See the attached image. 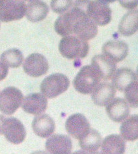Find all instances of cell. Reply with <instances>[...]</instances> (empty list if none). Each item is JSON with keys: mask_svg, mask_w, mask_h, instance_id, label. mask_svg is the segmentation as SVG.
Masks as SVG:
<instances>
[{"mask_svg": "<svg viewBox=\"0 0 138 154\" xmlns=\"http://www.w3.org/2000/svg\"><path fill=\"white\" fill-rule=\"evenodd\" d=\"M55 30L62 37L74 35L86 41L92 39L98 33L97 25L84 10L77 6L57 19Z\"/></svg>", "mask_w": 138, "mask_h": 154, "instance_id": "cell-1", "label": "cell"}, {"mask_svg": "<svg viewBox=\"0 0 138 154\" xmlns=\"http://www.w3.org/2000/svg\"><path fill=\"white\" fill-rule=\"evenodd\" d=\"M100 80V76L95 68L92 65H87L80 70L74 80L73 84L77 91L88 95L93 92Z\"/></svg>", "mask_w": 138, "mask_h": 154, "instance_id": "cell-2", "label": "cell"}, {"mask_svg": "<svg viewBox=\"0 0 138 154\" xmlns=\"http://www.w3.org/2000/svg\"><path fill=\"white\" fill-rule=\"evenodd\" d=\"M59 49L61 54L69 60L84 58L89 51V44L74 35L64 37L60 41Z\"/></svg>", "mask_w": 138, "mask_h": 154, "instance_id": "cell-3", "label": "cell"}, {"mask_svg": "<svg viewBox=\"0 0 138 154\" xmlns=\"http://www.w3.org/2000/svg\"><path fill=\"white\" fill-rule=\"evenodd\" d=\"M70 87V80L65 75L55 73L48 76L40 84V91L44 96L53 99L62 94Z\"/></svg>", "mask_w": 138, "mask_h": 154, "instance_id": "cell-4", "label": "cell"}, {"mask_svg": "<svg viewBox=\"0 0 138 154\" xmlns=\"http://www.w3.org/2000/svg\"><path fill=\"white\" fill-rule=\"evenodd\" d=\"M23 100L20 90L14 87H8L0 93V111L6 115L14 114Z\"/></svg>", "mask_w": 138, "mask_h": 154, "instance_id": "cell-5", "label": "cell"}, {"mask_svg": "<svg viewBox=\"0 0 138 154\" xmlns=\"http://www.w3.org/2000/svg\"><path fill=\"white\" fill-rule=\"evenodd\" d=\"M26 5L22 0H0V20L8 23L18 20L26 14Z\"/></svg>", "mask_w": 138, "mask_h": 154, "instance_id": "cell-6", "label": "cell"}, {"mask_svg": "<svg viewBox=\"0 0 138 154\" xmlns=\"http://www.w3.org/2000/svg\"><path fill=\"white\" fill-rule=\"evenodd\" d=\"M86 11L87 15L96 25L105 26L111 21L112 11L106 2H90Z\"/></svg>", "mask_w": 138, "mask_h": 154, "instance_id": "cell-7", "label": "cell"}, {"mask_svg": "<svg viewBox=\"0 0 138 154\" xmlns=\"http://www.w3.org/2000/svg\"><path fill=\"white\" fill-rule=\"evenodd\" d=\"M3 134L11 143H22L26 136L25 128L20 120L14 117L5 118L3 125Z\"/></svg>", "mask_w": 138, "mask_h": 154, "instance_id": "cell-8", "label": "cell"}, {"mask_svg": "<svg viewBox=\"0 0 138 154\" xmlns=\"http://www.w3.org/2000/svg\"><path fill=\"white\" fill-rule=\"evenodd\" d=\"M65 128L70 135L79 140L86 136L91 129L87 118L82 114L70 116L66 120Z\"/></svg>", "mask_w": 138, "mask_h": 154, "instance_id": "cell-9", "label": "cell"}, {"mask_svg": "<svg viewBox=\"0 0 138 154\" xmlns=\"http://www.w3.org/2000/svg\"><path fill=\"white\" fill-rule=\"evenodd\" d=\"M49 63L42 54L34 53L28 56L23 64L24 72L32 77H39L48 72Z\"/></svg>", "mask_w": 138, "mask_h": 154, "instance_id": "cell-10", "label": "cell"}, {"mask_svg": "<svg viewBox=\"0 0 138 154\" xmlns=\"http://www.w3.org/2000/svg\"><path fill=\"white\" fill-rule=\"evenodd\" d=\"M45 148L50 154H71L72 142L65 134H54L46 140Z\"/></svg>", "mask_w": 138, "mask_h": 154, "instance_id": "cell-11", "label": "cell"}, {"mask_svg": "<svg viewBox=\"0 0 138 154\" xmlns=\"http://www.w3.org/2000/svg\"><path fill=\"white\" fill-rule=\"evenodd\" d=\"M47 106L48 102L45 96L39 93H35L28 95L24 98L22 108L28 114L38 116L45 112Z\"/></svg>", "mask_w": 138, "mask_h": 154, "instance_id": "cell-12", "label": "cell"}, {"mask_svg": "<svg viewBox=\"0 0 138 154\" xmlns=\"http://www.w3.org/2000/svg\"><path fill=\"white\" fill-rule=\"evenodd\" d=\"M128 44L122 41H109L103 45V52L104 56L115 62H119L125 58L128 54Z\"/></svg>", "mask_w": 138, "mask_h": 154, "instance_id": "cell-13", "label": "cell"}, {"mask_svg": "<svg viewBox=\"0 0 138 154\" xmlns=\"http://www.w3.org/2000/svg\"><path fill=\"white\" fill-rule=\"evenodd\" d=\"M92 66L97 71L101 79L104 81L111 79L117 68L115 63L104 54L94 56L92 60Z\"/></svg>", "mask_w": 138, "mask_h": 154, "instance_id": "cell-14", "label": "cell"}, {"mask_svg": "<svg viewBox=\"0 0 138 154\" xmlns=\"http://www.w3.org/2000/svg\"><path fill=\"white\" fill-rule=\"evenodd\" d=\"M106 111L109 117L112 121L121 122L128 117L129 107L124 99L116 98L106 106Z\"/></svg>", "mask_w": 138, "mask_h": 154, "instance_id": "cell-15", "label": "cell"}, {"mask_svg": "<svg viewBox=\"0 0 138 154\" xmlns=\"http://www.w3.org/2000/svg\"><path fill=\"white\" fill-rule=\"evenodd\" d=\"M33 131L38 137L47 138L54 133L55 124L53 118L47 114L36 116L32 123Z\"/></svg>", "mask_w": 138, "mask_h": 154, "instance_id": "cell-16", "label": "cell"}, {"mask_svg": "<svg viewBox=\"0 0 138 154\" xmlns=\"http://www.w3.org/2000/svg\"><path fill=\"white\" fill-rule=\"evenodd\" d=\"M92 93V99L94 104L98 106H105L115 97V89L109 82H103L99 83Z\"/></svg>", "mask_w": 138, "mask_h": 154, "instance_id": "cell-17", "label": "cell"}, {"mask_svg": "<svg viewBox=\"0 0 138 154\" xmlns=\"http://www.w3.org/2000/svg\"><path fill=\"white\" fill-rule=\"evenodd\" d=\"M126 144L118 134H110L103 140L100 154H124Z\"/></svg>", "mask_w": 138, "mask_h": 154, "instance_id": "cell-18", "label": "cell"}, {"mask_svg": "<svg viewBox=\"0 0 138 154\" xmlns=\"http://www.w3.org/2000/svg\"><path fill=\"white\" fill-rule=\"evenodd\" d=\"M138 31V10L125 14L118 24V31L125 37L131 36Z\"/></svg>", "mask_w": 138, "mask_h": 154, "instance_id": "cell-19", "label": "cell"}, {"mask_svg": "<svg viewBox=\"0 0 138 154\" xmlns=\"http://www.w3.org/2000/svg\"><path fill=\"white\" fill-rule=\"evenodd\" d=\"M47 4L41 1H28L26 5V16L32 23L40 22L45 19L49 13Z\"/></svg>", "mask_w": 138, "mask_h": 154, "instance_id": "cell-20", "label": "cell"}, {"mask_svg": "<svg viewBox=\"0 0 138 154\" xmlns=\"http://www.w3.org/2000/svg\"><path fill=\"white\" fill-rule=\"evenodd\" d=\"M137 77L133 70L123 68L115 71L112 78V86L119 91H124L132 82L136 81Z\"/></svg>", "mask_w": 138, "mask_h": 154, "instance_id": "cell-21", "label": "cell"}, {"mask_svg": "<svg viewBox=\"0 0 138 154\" xmlns=\"http://www.w3.org/2000/svg\"><path fill=\"white\" fill-rule=\"evenodd\" d=\"M121 137L128 141L138 139V115H133L122 123L120 127Z\"/></svg>", "mask_w": 138, "mask_h": 154, "instance_id": "cell-22", "label": "cell"}, {"mask_svg": "<svg viewBox=\"0 0 138 154\" xmlns=\"http://www.w3.org/2000/svg\"><path fill=\"white\" fill-rule=\"evenodd\" d=\"M102 143L100 134L94 129H90L89 133L79 141V145L86 152H96L100 148Z\"/></svg>", "mask_w": 138, "mask_h": 154, "instance_id": "cell-23", "label": "cell"}, {"mask_svg": "<svg viewBox=\"0 0 138 154\" xmlns=\"http://www.w3.org/2000/svg\"><path fill=\"white\" fill-rule=\"evenodd\" d=\"M1 62L8 68H18L22 64L24 56L18 49L12 48L4 51L0 57Z\"/></svg>", "mask_w": 138, "mask_h": 154, "instance_id": "cell-24", "label": "cell"}, {"mask_svg": "<svg viewBox=\"0 0 138 154\" xmlns=\"http://www.w3.org/2000/svg\"><path fill=\"white\" fill-rule=\"evenodd\" d=\"M124 91L125 99L129 105L133 108H138V81L132 82Z\"/></svg>", "mask_w": 138, "mask_h": 154, "instance_id": "cell-25", "label": "cell"}, {"mask_svg": "<svg viewBox=\"0 0 138 154\" xmlns=\"http://www.w3.org/2000/svg\"><path fill=\"white\" fill-rule=\"evenodd\" d=\"M72 3V1H53L51 3V6L55 13L62 14L70 9Z\"/></svg>", "mask_w": 138, "mask_h": 154, "instance_id": "cell-26", "label": "cell"}, {"mask_svg": "<svg viewBox=\"0 0 138 154\" xmlns=\"http://www.w3.org/2000/svg\"><path fill=\"white\" fill-rule=\"evenodd\" d=\"M120 4L128 9H134L138 5V1H120Z\"/></svg>", "mask_w": 138, "mask_h": 154, "instance_id": "cell-27", "label": "cell"}, {"mask_svg": "<svg viewBox=\"0 0 138 154\" xmlns=\"http://www.w3.org/2000/svg\"><path fill=\"white\" fill-rule=\"evenodd\" d=\"M8 74V68L2 62H0V81L5 79Z\"/></svg>", "mask_w": 138, "mask_h": 154, "instance_id": "cell-28", "label": "cell"}, {"mask_svg": "<svg viewBox=\"0 0 138 154\" xmlns=\"http://www.w3.org/2000/svg\"><path fill=\"white\" fill-rule=\"evenodd\" d=\"M5 117L3 115H0V135L3 134V125H4Z\"/></svg>", "mask_w": 138, "mask_h": 154, "instance_id": "cell-29", "label": "cell"}, {"mask_svg": "<svg viewBox=\"0 0 138 154\" xmlns=\"http://www.w3.org/2000/svg\"><path fill=\"white\" fill-rule=\"evenodd\" d=\"M71 154H100V153L97 152H86V151H84V150H80V151H77V152H75Z\"/></svg>", "mask_w": 138, "mask_h": 154, "instance_id": "cell-30", "label": "cell"}, {"mask_svg": "<svg viewBox=\"0 0 138 154\" xmlns=\"http://www.w3.org/2000/svg\"><path fill=\"white\" fill-rule=\"evenodd\" d=\"M30 154H48L45 152H43V151H37V152H34Z\"/></svg>", "mask_w": 138, "mask_h": 154, "instance_id": "cell-31", "label": "cell"}, {"mask_svg": "<svg viewBox=\"0 0 138 154\" xmlns=\"http://www.w3.org/2000/svg\"><path fill=\"white\" fill-rule=\"evenodd\" d=\"M137 76H138V66L137 68Z\"/></svg>", "mask_w": 138, "mask_h": 154, "instance_id": "cell-32", "label": "cell"}]
</instances>
